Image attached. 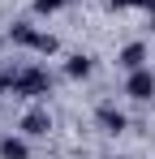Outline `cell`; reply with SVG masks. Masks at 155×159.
<instances>
[{"instance_id": "obj_7", "label": "cell", "mask_w": 155, "mask_h": 159, "mask_svg": "<svg viewBox=\"0 0 155 159\" xmlns=\"http://www.w3.org/2000/svg\"><path fill=\"white\" fill-rule=\"evenodd\" d=\"M65 73H69V78H86V73H91V56H69V65H65Z\"/></svg>"}, {"instance_id": "obj_8", "label": "cell", "mask_w": 155, "mask_h": 159, "mask_svg": "<svg viewBox=\"0 0 155 159\" xmlns=\"http://www.w3.org/2000/svg\"><path fill=\"white\" fill-rule=\"evenodd\" d=\"M9 34H13L17 43H26V48H35V34H39V30H30V26H13Z\"/></svg>"}, {"instance_id": "obj_2", "label": "cell", "mask_w": 155, "mask_h": 159, "mask_svg": "<svg viewBox=\"0 0 155 159\" xmlns=\"http://www.w3.org/2000/svg\"><path fill=\"white\" fill-rule=\"evenodd\" d=\"M125 95H129V99H151V95H155V73H151V69H134L129 82H125Z\"/></svg>"}, {"instance_id": "obj_10", "label": "cell", "mask_w": 155, "mask_h": 159, "mask_svg": "<svg viewBox=\"0 0 155 159\" xmlns=\"http://www.w3.org/2000/svg\"><path fill=\"white\" fill-rule=\"evenodd\" d=\"M60 4H65V0H35V9H39V13H56Z\"/></svg>"}, {"instance_id": "obj_1", "label": "cell", "mask_w": 155, "mask_h": 159, "mask_svg": "<svg viewBox=\"0 0 155 159\" xmlns=\"http://www.w3.org/2000/svg\"><path fill=\"white\" fill-rule=\"evenodd\" d=\"M4 86H9L13 95H30V99H39V95L52 90V78L43 73V69H9V73H4Z\"/></svg>"}, {"instance_id": "obj_6", "label": "cell", "mask_w": 155, "mask_h": 159, "mask_svg": "<svg viewBox=\"0 0 155 159\" xmlns=\"http://www.w3.org/2000/svg\"><path fill=\"white\" fill-rule=\"evenodd\" d=\"M0 155H4V159H26L30 151H26L22 138H4V142H0Z\"/></svg>"}, {"instance_id": "obj_3", "label": "cell", "mask_w": 155, "mask_h": 159, "mask_svg": "<svg viewBox=\"0 0 155 159\" xmlns=\"http://www.w3.org/2000/svg\"><path fill=\"white\" fill-rule=\"evenodd\" d=\"M22 129L30 133V138H43V133L52 129V116H48V112H39V107H35V112H26V116H22Z\"/></svg>"}, {"instance_id": "obj_12", "label": "cell", "mask_w": 155, "mask_h": 159, "mask_svg": "<svg viewBox=\"0 0 155 159\" xmlns=\"http://www.w3.org/2000/svg\"><path fill=\"white\" fill-rule=\"evenodd\" d=\"M142 9H147V13H151V17H155V0H142Z\"/></svg>"}, {"instance_id": "obj_11", "label": "cell", "mask_w": 155, "mask_h": 159, "mask_svg": "<svg viewBox=\"0 0 155 159\" xmlns=\"http://www.w3.org/2000/svg\"><path fill=\"white\" fill-rule=\"evenodd\" d=\"M112 9H134V4H142V0H108Z\"/></svg>"}, {"instance_id": "obj_4", "label": "cell", "mask_w": 155, "mask_h": 159, "mask_svg": "<svg viewBox=\"0 0 155 159\" xmlns=\"http://www.w3.org/2000/svg\"><path fill=\"white\" fill-rule=\"evenodd\" d=\"M142 60H147V48H142V43H129L125 52L116 56V65H121V69H129V73H134V69H142Z\"/></svg>"}, {"instance_id": "obj_5", "label": "cell", "mask_w": 155, "mask_h": 159, "mask_svg": "<svg viewBox=\"0 0 155 159\" xmlns=\"http://www.w3.org/2000/svg\"><path fill=\"white\" fill-rule=\"evenodd\" d=\"M99 125L108 133H121V129H125V116H121L116 107H99Z\"/></svg>"}, {"instance_id": "obj_9", "label": "cell", "mask_w": 155, "mask_h": 159, "mask_svg": "<svg viewBox=\"0 0 155 159\" xmlns=\"http://www.w3.org/2000/svg\"><path fill=\"white\" fill-rule=\"evenodd\" d=\"M35 52H56V39L52 34H35Z\"/></svg>"}]
</instances>
